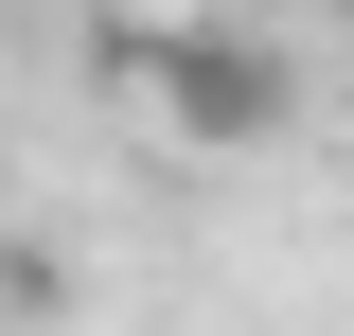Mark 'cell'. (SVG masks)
<instances>
[{
    "mask_svg": "<svg viewBox=\"0 0 354 336\" xmlns=\"http://www.w3.org/2000/svg\"><path fill=\"white\" fill-rule=\"evenodd\" d=\"M106 71L142 88V124L160 142H195V160H248V142H283V53L266 36H230V18H124L106 36Z\"/></svg>",
    "mask_w": 354,
    "mask_h": 336,
    "instance_id": "1",
    "label": "cell"
}]
</instances>
